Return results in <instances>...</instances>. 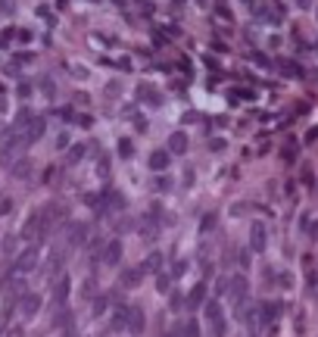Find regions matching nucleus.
Listing matches in <instances>:
<instances>
[{
    "instance_id": "obj_1",
    "label": "nucleus",
    "mask_w": 318,
    "mask_h": 337,
    "mask_svg": "<svg viewBox=\"0 0 318 337\" xmlns=\"http://www.w3.org/2000/svg\"><path fill=\"white\" fill-rule=\"evenodd\" d=\"M206 318H209L212 337H224L228 325H224V312H221V306H218V300H209V303H206Z\"/></svg>"
},
{
    "instance_id": "obj_2",
    "label": "nucleus",
    "mask_w": 318,
    "mask_h": 337,
    "mask_svg": "<svg viewBox=\"0 0 318 337\" xmlns=\"http://www.w3.org/2000/svg\"><path fill=\"white\" fill-rule=\"evenodd\" d=\"M34 266H37V247H28L22 256L13 262V275H28Z\"/></svg>"
},
{
    "instance_id": "obj_3",
    "label": "nucleus",
    "mask_w": 318,
    "mask_h": 337,
    "mask_svg": "<svg viewBox=\"0 0 318 337\" xmlns=\"http://www.w3.org/2000/svg\"><path fill=\"white\" fill-rule=\"evenodd\" d=\"M144 312L138 309V306H128V318H125V331H131V334H141L144 331Z\"/></svg>"
},
{
    "instance_id": "obj_4",
    "label": "nucleus",
    "mask_w": 318,
    "mask_h": 337,
    "mask_svg": "<svg viewBox=\"0 0 318 337\" xmlns=\"http://www.w3.org/2000/svg\"><path fill=\"white\" fill-rule=\"evenodd\" d=\"M250 247L256 253L265 250V225H262V222H253V228H250Z\"/></svg>"
},
{
    "instance_id": "obj_5",
    "label": "nucleus",
    "mask_w": 318,
    "mask_h": 337,
    "mask_svg": "<svg viewBox=\"0 0 318 337\" xmlns=\"http://www.w3.org/2000/svg\"><path fill=\"white\" fill-rule=\"evenodd\" d=\"M119 259H122V243H119V240L106 243V250H103V262H106V266H119Z\"/></svg>"
},
{
    "instance_id": "obj_6",
    "label": "nucleus",
    "mask_w": 318,
    "mask_h": 337,
    "mask_svg": "<svg viewBox=\"0 0 318 337\" xmlns=\"http://www.w3.org/2000/svg\"><path fill=\"white\" fill-rule=\"evenodd\" d=\"M37 309H41V297H37V293H25V297H22V315L31 318Z\"/></svg>"
},
{
    "instance_id": "obj_7",
    "label": "nucleus",
    "mask_w": 318,
    "mask_h": 337,
    "mask_svg": "<svg viewBox=\"0 0 318 337\" xmlns=\"http://www.w3.org/2000/svg\"><path fill=\"white\" fill-rule=\"evenodd\" d=\"M203 300H206V284H194L191 293H187V303H191V306H203Z\"/></svg>"
},
{
    "instance_id": "obj_8",
    "label": "nucleus",
    "mask_w": 318,
    "mask_h": 337,
    "mask_svg": "<svg viewBox=\"0 0 318 337\" xmlns=\"http://www.w3.org/2000/svg\"><path fill=\"white\" fill-rule=\"evenodd\" d=\"M165 165H168V150H156V153L150 156V168L159 172V168H165Z\"/></svg>"
},
{
    "instance_id": "obj_9",
    "label": "nucleus",
    "mask_w": 318,
    "mask_h": 337,
    "mask_svg": "<svg viewBox=\"0 0 318 337\" xmlns=\"http://www.w3.org/2000/svg\"><path fill=\"white\" fill-rule=\"evenodd\" d=\"M168 147H172L175 153H184V150H187V138L181 135V131H175V135L168 138Z\"/></svg>"
},
{
    "instance_id": "obj_10",
    "label": "nucleus",
    "mask_w": 318,
    "mask_h": 337,
    "mask_svg": "<svg viewBox=\"0 0 318 337\" xmlns=\"http://www.w3.org/2000/svg\"><path fill=\"white\" fill-rule=\"evenodd\" d=\"M138 281H141V269H128V272L122 275V284H125V287H138Z\"/></svg>"
},
{
    "instance_id": "obj_11",
    "label": "nucleus",
    "mask_w": 318,
    "mask_h": 337,
    "mask_svg": "<svg viewBox=\"0 0 318 337\" xmlns=\"http://www.w3.org/2000/svg\"><path fill=\"white\" fill-rule=\"evenodd\" d=\"M278 312H281V306H278V303H265V306H262V322H275Z\"/></svg>"
},
{
    "instance_id": "obj_12",
    "label": "nucleus",
    "mask_w": 318,
    "mask_h": 337,
    "mask_svg": "<svg viewBox=\"0 0 318 337\" xmlns=\"http://www.w3.org/2000/svg\"><path fill=\"white\" fill-rule=\"evenodd\" d=\"M69 287H72V284H69V278H60V284H56V290H53V293H56V297H53L56 303H63V300H66Z\"/></svg>"
},
{
    "instance_id": "obj_13",
    "label": "nucleus",
    "mask_w": 318,
    "mask_h": 337,
    "mask_svg": "<svg viewBox=\"0 0 318 337\" xmlns=\"http://www.w3.org/2000/svg\"><path fill=\"white\" fill-rule=\"evenodd\" d=\"M159 266H162V256H159V253H150L147 262H144V269H147V272H159Z\"/></svg>"
},
{
    "instance_id": "obj_14",
    "label": "nucleus",
    "mask_w": 318,
    "mask_h": 337,
    "mask_svg": "<svg viewBox=\"0 0 318 337\" xmlns=\"http://www.w3.org/2000/svg\"><path fill=\"white\" fill-rule=\"evenodd\" d=\"M184 337H200V328H197V322H187V325H184Z\"/></svg>"
},
{
    "instance_id": "obj_15",
    "label": "nucleus",
    "mask_w": 318,
    "mask_h": 337,
    "mask_svg": "<svg viewBox=\"0 0 318 337\" xmlns=\"http://www.w3.org/2000/svg\"><path fill=\"white\" fill-rule=\"evenodd\" d=\"M81 153H84V144H75V150H72V162H75V159H81Z\"/></svg>"
},
{
    "instance_id": "obj_16",
    "label": "nucleus",
    "mask_w": 318,
    "mask_h": 337,
    "mask_svg": "<svg viewBox=\"0 0 318 337\" xmlns=\"http://www.w3.org/2000/svg\"><path fill=\"white\" fill-rule=\"evenodd\" d=\"M10 209H13V203H10V200H0V216L10 213Z\"/></svg>"
},
{
    "instance_id": "obj_17",
    "label": "nucleus",
    "mask_w": 318,
    "mask_h": 337,
    "mask_svg": "<svg viewBox=\"0 0 318 337\" xmlns=\"http://www.w3.org/2000/svg\"><path fill=\"white\" fill-rule=\"evenodd\" d=\"M299 4H303V7H306V0H299Z\"/></svg>"
}]
</instances>
